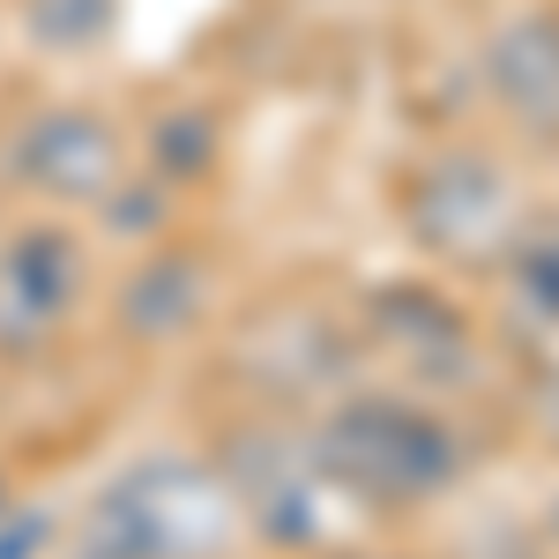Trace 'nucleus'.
I'll list each match as a JSON object with an SVG mask.
<instances>
[{
  "label": "nucleus",
  "instance_id": "nucleus-2",
  "mask_svg": "<svg viewBox=\"0 0 559 559\" xmlns=\"http://www.w3.org/2000/svg\"><path fill=\"white\" fill-rule=\"evenodd\" d=\"M313 463L358 500H426L455 477V432L426 418L418 403L358 395L313 432Z\"/></svg>",
  "mask_w": 559,
  "mask_h": 559
},
{
  "label": "nucleus",
  "instance_id": "nucleus-12",
  "mask_svg": "<svg viewBox=\"0 0 559 559\" xmlns=\"http://www.w3.org/2000/svg\"><path fill=\"white\" fill-rule=\"evenodd\" d=\"M97 210H105V231L134 239V231H157V224H165V194H157V187H128V194L112 187Z\"/></svg>",
  "mask_w": 559,
  "mask_h": 559
},
{
  "label": "nucleus",
  "instance_id": "nucleus-13",
  "mask_svg": "<svg viewBox=\"0 0 559 559\" xmlns=\"http://www.w3.org/2000/svg\"><path fill=\"white\" fill-rule=\"evenodd\" d=\"M38 545H45V515L38 508H23V515L0 508V559H31Z\"/></svg>",
  "mask_w": 559,
  "mask_h": 559
},
{
  "label": "nucleus",
  "instance_id": "nucleus-4",
  "mask_svg": "<svg viewBox=\"0 0 559 559\" xmlns=\"http://www.w3.org/2000/svg\"><path fill=\"white\" fill-rule=\"evenodd\" d=\"M8 179L45 202H105L120 187V134L83 105H52L8 142Z\"/></svg>",
  "mask_w": 559,
  "mask_h": 559
},
{
  "label": "nucleus",
  "instance_id": "nucleus-11",
  "mask_svg": "<svg viewBox=\"0 0 559 559\" xmlns=\"http://www.w3.org/2000/svg\"><path fill=\"white\" fill-rule=\"evenodd\" d=\"M150 150H157V165H165L173 179H194L202 165H210L216 134H210V120H202V112H173V120L157 128V142H150Z\"/></svg>",
  "mask_w": 559,
  "mask_h": 559
},
{
  "label": "nucleus",
  "instance_id": "nucleus-6",
  "mask_svg": "<svg viewBox=\"0 0 559 559\" xmlns=\"http://www.w3.org/2000/svg\"><path fill=\"white\" fill-rule=\"evenodd\" d=\"M492 105L537 142H559V15H515L485 38Z\"/></svg>",
  "mask_w": 559,
  "mask_h": 559
},
{
  "label": "nucleus",
  "instance_id": "nucleus-5",
  "mask_svg": "<svg viewBox=\"0 0 559 559\" xmlns=\"http://www.w3.org/2000/svg\"><path fill=\"white\" fill-rule=\"evenodd\" d=\"M83 299V247L60 224H31L0 247V350L23 358L60 336Z\"/></svg>",
  "mask_w": 559,
  "mask_h": 559
},
{
  "label": "nucleus",
  "instance_id": "nucleus-1",
  "mask_svg": "<svg viewBox=\"0 0 559 559\" xmlns=\"http://www.w3.org/2000/svg\"><path fill=\"white\" fill-rule=\"evenodd\" d=\"M231 485L187 455L134 463L83 515L75 559H216L231 545Z\"/></svg>",
  "mask_w": 559,
  "mask_h": 559
},
{
  "label": "nucleus",
  "instance_id": "nucleus-3",
  "mask_svg": "<svg viewBox=\"0 0 559 559\" xmlns=\"http://www.w3.org/2000/svg\"><path fill=\"white\" fill-rule=\"evenodd\" d=\"M411 224H418V239L440 247V254L485 261V254H500V247H515L522 194L492 157L455 150V157H440V165L418 173V187H411Z\"/></svg>",
  "mask_w": 559,
  "mask_h": 559
},
{
  "label": "nucleus",
  "instance_id": "nucleus-7",
  "mask_svg": "<svg viewBox=\"0 0 559 559\" xmlns=\"http://www.w3.org/2000/svg\"><path fill=\"white\" fill-rule=\"evenodd\" d=\"M224 477H231V500H239L276 545H313V537H321V515H313V508H321V463H313V455H292V448H276V440L239 432Z\"/></svg>",
  "mask_w": 559,
  "mask_h": 559
},
{
  "label": "nucleus",
  "instance_id": "nucleus-10",
  "mask_svg": "<svg viewBox=\"0 0 559 559\" xmlns=\"http://www.w3.org/2000/svg\"><path fill=\"white\" fill-rule=\"evenodd\" d=\"M508 269H515V299L559 313V231H530V239H515Z\"/></svg>",
  "mask_w": 559,
  "mask_h": 559
},
{
  "label": "nucleus",
  "instance_id": "nucleus-9",
  "mask_svg": "<svg viewBox=\"0 0 559 559\" xmlns=\"http://www.w3.org/2000/svg\"><path fill=\"white\" fill-rule=\"evenodd\" d=\"M23 23L45 52H97L120 31V0H23Z\"/></svg>",
  "mask_w": 559,
  "mask_h": 559
},
{
  "label": "nucleus",
  "instance_id": "nucleus-8",
  "mask_svg": "<svg viewBox=\"0 0 559 559\" xmlns=\"http://www.w3.org/2000/svg\"><path fill=\"white\" fill-rule=\"evenodd\" d=\"M194 306H202V269L194 261H150V269H134L120 321L134 336H179L194 321Z\"/></svg>",
  "mask_w": 559,
  "mask_h": 559
}]
</instances>
